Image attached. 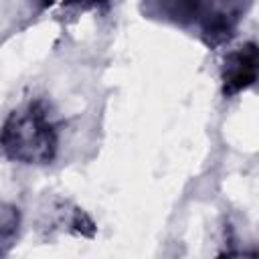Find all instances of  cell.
<instances>
[{
    "label": "cell",
    "instance_id": "1",
    "mask_svg": "<svg viewBox=\"0 0 259 259\" xmlns=\"http://www.w3.org/2000/svg\"><path fill=\"white\" fill-rule=\"evenodd\" d=\"M59 132L51 107L42 99H34L14 109L0 127V150L12 162L51 164L57 156Z\"/></svg>",
    "mask_w": 259,
    "mask_h": 259
},
{
    "label": "cell",
    "instance_id": "2",
    "mask_svg": "<svg viewBox=\"0 0 259 259\" xmlns=\"http://www.w3.org/2000/svg\"><path fill=\"white\" fill-rule=\"evenodd\" d=\"M257 77V49L253 42L241 47L225 59L223 67V91L225 95H235L255 83Z\"/></svg>",
    "mask_w": 259,
    "mask_h": 259
},
{
    "label": "cell",
    "instance_id": "3",
    "mask_svg": "<svg viewBox=\"0 0 259 259\" xmlns=\"http://www.w3.org/2000/svg\"><path fill=\"white\" fill-rule=\"evenodd\" d=\"M20 212L16 206L0 202V253H4L18 235Z\"/></svg>",
    "mask_w": 259,
    "mask_h": 259
},
{
    "label": "cell",
    "instance_id": "4",
    "mask_svg": "<svg viewBox=\"0 0 259 259\" xmlns=\"http://www.w3.org/2000/svg\"><path fill=\"white\" fill-rule=\"evenodd\" d=\"M75 2H89V4H93V2H99V0H75Z\"/></svg>",
    "mask_w": 259,
    "mask_h": 259
}]
</instances>
